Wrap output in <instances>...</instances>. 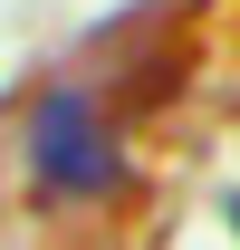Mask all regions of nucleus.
<instances>
[{
	"mask_svg": "<svg viewBox=\"0 0 240 250\" xmlns=\"http://www.w3.org/2000/svg\"><path fill=\"white\" fill-rule=\"evenodd\" d=\"M29 173L48 192H106L116 183V145H106V125H96L87 96H48L29 125Z\"/></svg>",
	"mask_w": 240,
	"mask_h": 250,
	"instance_id": "obj_1",
	"label": "nucleus"
}]
</instances>
